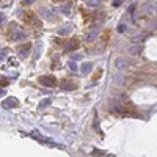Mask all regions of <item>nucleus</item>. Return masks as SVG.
<instances>
[{
	"instance_id": "obj_1",
	"label": "nucleus",
	"mask_w": 157,
	"mask_h": 157,
	"mask_svg": "<svg viewBox=\"0 0 157 157\" xmlns=\"http://www.w3.org/2000/svg\"><path fill=\"white\" fill-rule=\"evenodd\" d=\"M39 83H41V85H44V87H57L58 85L57 77H53V76H43V77H39Z\"/></svg>"
},
{
	"instance_id": "obj_2",
	"label": "nucleus",
	"mask_w": 157,
	"mask_h": 157,
	"mask_svg": "<svg viewBox=\"0 0 157 157\" xmlns=\"http://www.w3.org/2000/svg\"><path fill=\"white\" fill-rule=\"evenodd\" d=\"M22 21L27 24V25H33V24H36L38 21H36V16L32 13V11H25V13H22Z\"/></svg>"
},
{
	"instance_id": "obj_3",
	"label": "nucleus",
	"mask_w": 157,
	"mask_h": 157,
	"mask_svg": "<svg viewBox=\"0 0 157 157\" xmlns=\"http://www.w3.org/2000/svg\"><path fill=\"white\" fill-rule=\"evenodd\" d=\"M78 46H80V43H78L76 38H72V39H66L64 49H66V50H74V49H77Z\"/></svg>"
},
{
	"instance_id": "obj_4",
	"label": "nucleus",
	"mask_w": 157,
	"mask_h": 157,
	"mask_svg": "<svg viewBox=\"0 0 157 157\" xmlns=\"http://www.w3.org/2000/svg\"><path fill=\"white\" fill-rule=\"evenodd\" d=\"M17 99H14V98H10V99H7L3 102V107H7V108H11V107H17Z\"/></svg>"
},
{
	"instance_id": "obj_5",
	"label": "nucleus",
	"mask_w": 157,
	"mask_h": 157,
	"mask_svg": "<svg viewBox=\"0 0 157 157\" xmlns=\"http://www.w3.org/2000/svg\"><path fill=\"white\" fill-rule=\"evenodd\" d=\"M108 38H110V30H107L105 33H102V41H104V43H107Z\"/></svg>"
},
{
	"instance_id": "obj_6",
	"label": "nucleus",
	"mask_w": 157,
	"mask_h": 157,
	"mask_svg": "<svg viewBox=\"0 0 157 157\" xmlns=\"http://www.w3.org/2000/svg\"><path fill=\"white\" fill-rule=\"evenodd\" d=\"M99 76H101V69H99L98 72H96L94 76H93V80H98V77H99Z\"/></svg>"
},
{
	"instance_id": "obj_7",
	"label": "nucleus",
	"mask_w": 157,
	"mask_h": 157,
	"mask_svg": "<svg viewBox=\"0 0 157 157\" xmlns=\"http://www.w3.org/2000/svg\"><path fill=\"white\" fill-rule=\"evenodd\" d=\"M53 2H63V0H53Z\"/></svg>"
}]
</instances>
